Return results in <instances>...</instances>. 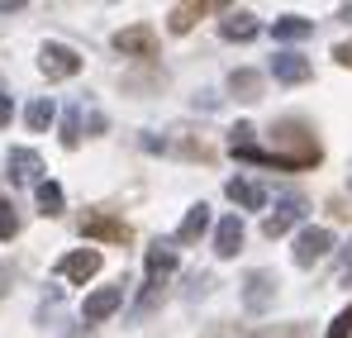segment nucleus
Masks as SVG:
<instances>
[{
  "mask_svg": "<svg viewBox=\"0 0 352 338\" xmlns=\"http://www.w3.org/2000/svg\"><path fill=\"white\" fill-rule=\"evenodd\" d=\"M272 143L276 148H257V129L252 124H238L229 129V153L243 162H257V167H276V171H305L319 162V143L314 134L300 124V119H281L272 129Z\"/></svg>",
  "mask_w": 352,
  "mask_h": 338,
  "instance_id": "nucleus-1",
  "label": "nucleus"
},
{
  "mask_svg": "<svg viewBox=\"0 0 352 338\" xmlns=\"http://www.w3.org/2000/svg\"><path fill=\"white\" fill-rule=\"evenodd\" d=\"M276 272H248V282H243V310L248 315H267L272 305H276Z\"/></svg>",
  "mask_w": 352,
  "mask_h": 338,
  "instance_id": "nucleus-2",
  "label": "nucleus"
},
{
  "mask_svg": "<svg viewBox=\"0 0 352 338\" xmlns=\"http://www.w3.org/2000/svg\"><path fill=\"white\" fill-rule=\"evenodd\" d=\"M38 72H43L48 81H67V76L81 72V53L67 48V43H43V48H38Z\"/></svg>",
  "mask_w": 352,
  "mask_h": 338,
  "instance_id": "nucleus-3",
  "label": "nucleus"
},
{
  "mask_svg": "<svg viewBox=\"0 0 352 338\" xmlns=\"http://www.w3.org/2000/svg\"><path fill=\"white\" fill-rule=\"evenodd\" d=\"M81 233L86 238H100V243H129L133 238V229L115 220V215H100V210H91V215H81Z\"/></svg>",
  "mask_w": 352,
  "mask_h": 338,
  "instance_id": "nucleus-4",
  "label": "nucleus"
},
{
  "mask_svg": "<svg viewBox=\"0 0 352 338\" xmlns=\"http://www.w3.org/2000/svg\"><path fill=\"white\" fill-rule=\"evenodd\" d=\"M329 248H333V233L329 229H300V238H295V267H314L319 257H329Z\"/></svg>",
  "mask_w": 352,
  "mask_h": 338,
  "instance_id": "nucleus-5",
  "label": "nucleus"
},
{
  "mask_svg": "<svg viewBox=\"0 0 352 338\" xmlns=\"http://www.w3.org/2000/svg\"><path fill=\"white\" fill-rule=\"evenodd\" d=\"M5 176L14 181V186H38L43 181V158L34 153V148H10V158H5Z\"/></svg>",
  "mask_w": 352,
  "mask_h": 338,
  "instance_id": "nucleus-6",
  "label": "nucleus"
},
{
  "mask_svg": "<svg viewBox=\"0 0 352 338\" xmlns=\"http://www.w3.org/2000/svg\"><path fill=\"white\" fill-rule=\"evenodd\" d=\"M115 53L124 57H157V34L148 24H129L115 34Z\"/></svg>",
  "mask_w": 352,
  "mask_h": 338,
  "instance_id": "nucleus-7",
  "label": "nucleus"
},
{
  "mask_svg": "<svg viewBox=\"0 0 352 338\" xmlns=\"http://www.w3.org/2000/svg\"><path fill=\"white\" fill-rule=\"evenodd\" d=\"M96 272H100V253L96 248H76V253H67L58 262V277H67V282H76V286H86Z\"/></svg>",
  "mask_w": 352,
  "mask_h": 338,
  "instance_id": "nucleus-8",
  "label": "nucleus"
},
{
  "mask_svg": "<svg viewBox=\"0 0 352 338\" xmlns=\"http://www.w3.org/2000/svg\"><path fill=\"white\" fill-rule=\"evenodd\" d=\"M272 76H276V81H286V86H300V81H309V76H314V62H309V57H300L295 48H281V53L272 57Z\"/></svg>",
  "mask_w": 352,
  "mask_h": 338,
  "instance_id": "nucleus-9",
  "label": "nucleus"
},
{
  "mask_svg": "<svg viewBox=\"0 0 352 338\" xmlns=\"http://www.w3.org/2000/svg\"><path fill=\"white\" fill-rule=\"evenodd\" d=\"M300 220H305V200H300V196H286V200L262 220V233H267V238H281V233H291Z\"/></svg>",
  "mask_w": 352,
  "mask_h": 338,
  "instance_id": "nucleus-10",
  "label": "nucleus"
},
{
  "mask_svg": "<svg viewBox=\"0 0 352 338\" xmlns=\"http://www.w3.org/2000/svg\"><path fill=\"white\" fill-rule=\"evenodd\" d=\"M119 305H124V286H100V291H91L86 295V305H81V315H86V324H100V319H110Z\"/></svg>",
  "mask_w": 352,
  "mask_h": 338,
  "instance_id": "nucleus-11",
  "label": "nucleus"
},
{
  "mask_svg": "<svg viewBox=\"0 0 352 338\" xmlns=\"http://www.w3.org/2000/svg\"><path fill=\"white\" fill-rule=\"evenodd\" d=\"M238 248H243V220L238 215H224L219 229H214V253L219 257H238Z\"/></svg>",
  "mask_w": 352,
  "mask_h": 338,
  "instance_id": "nucleus-12",
  "label": "nucleus"
},
{
  "mask_svg": "<svg viewBox=\"0 0 352 338\" xmlns=\"http://www.w3.org/2000/svg\"><path fill=\"white\" fill-rule=\"evenodd\" d=\"M205 229H210V205L200 200V205L186 210V220H181V229H176V243H200Z\"/></svg>",
  "mask_w": 352,
  "mask_h": 338,
  "instance_id": "nucleus-13",
  "label": "nucleus"
},
{
  "mask_svg": "<svg viewBox=\"0 0 352 338\" xmlns=\"http://www.w3.org/2000/svg\"><path fill=\"white\" fill-rule=\"evenodd\" d=\"M224 191H229V200H234V205H243V210H262V205H267V191H262L257 181H243V176H234Z\"/></svg>",
  "mask_w": 352,
  "mask_h": 338,
  "instance_id": "nucleus-14",
  "label": "nucleus"
},
{
  "mask_svg": "<svg viewBox=\"0 0 352 338\" xmlns=\"http://www.w3.org/2000/svg\"><path fill=\"white\" fill-rule=\"evenodd\" d=\"M219 34H224L229 43H248V39H257V19H252L248 10H229V19L219 24Z\"/></svg>",
  "mask_w": 352,
  "mask_h": 338,
  "instance_id": "nucleus-15",
  "label": "nucleus"
},
{
  "mask_svg": "<svg viewBox=\"0 0 352 338\" xmlns=\"http://www.w3.org/2000/svg\"><path fill=\"white\" fill-rule=\"evenodd\" d=\"M172 272H176V248L153 243V248H148V286H157L162 277H172Z\"/></svg>",
  "mask_w": 352,
  "mask_h": 338,
  "instance_id": "nucleus-16",
  "label": "nucleus"
},
{
  "mask_svg": "<svg viewBox=\"0 0 352 338\" xmlns=\"http://www.w3.org/2000/svg\"><path fill=\"white\" fill-rule=\"evenodd\" d=\"M272 34H276V43H300V39H309V34H314V24H309V19H300V14H281V19L272 24Z\"/></svg>",
  "mask_w": 352,
  "mask_h": 338,
  "instance_id": "nucleus-17",
  "label": "nucleus"
},
{
  "mask_svg": "<svg viewBox=\"0 0 352 338\" xmlns=\"http://www.w3.org/2000/svg\"><path fill=\"white\" fill-rule=\"evenodd\" d=\"M229 91H234L238 101H262V76L248 72V67H238L234 76H229Z\"/></svg>",
  "mask_w": 352,
  "mask_h": 338,
  "instance_id": "nucleus-18",
  "label": "nucleus"
},
{
  "mask_svg": "<svg viewBox=\"0 0 352 338\" xmlns=\"http://www.w3.org/2000/svg\"><path fill=\"white\" fill-rule=\"evenodd\" d=\"M53 119H58V105H53V101H34V105L24 110V124H29L34 134H43V129H48Z\"/></svg>",
  "mask_w": 352,
  "mask_h": 338,
  "instance_id": "nucleus-19",
  "label": "nucleus"
},
{
  "mask_svg": "<svg viewBox=\"0 0 352 338\" xmlns=\"http://www.w3.org/2000/svg\"><path fill=\"white\" fill-rule=\"evenodd\" d=\"M205 10H210V5H176L172 19H167V24H172V34H190V29H195V19H200Z\"/></svg>",
  "mask_w": 352,
  "mask_h": 338,
  "instance_id": "nucleus-20",
  "label": "nucleus"
},
{
  "mask_svg": "<svg viewBox=\"0 0 352 338\" xmlns=\"http://www.w3.org/2000/svg\"><path fill=\"white\" fill-rule=\"evenodd\" d=\"M62 200H67V196H62L58 181H38V210H43L48 220H53V215H62Z\"/></svg>",
  "mask_w": 352,
  "mask_h": 338,
  "instance_id": "nucleus-21",
  "label": "nucleus"
},
{
  "mask_svg": "<svg viewBox=\"0 0 352 338\" xmlns=\"http://www.w3.org/2000/svg\"><path fill=\"white\" fill-rule=\"evenodd\" d=\"M62 143H67V148H76V143H81V110H67V114H62Z\"/></svg>",
  "mask_w": 352,
  "mask_h": 338,
  "instance_id": "nucleus-22",
  "label": "nucleus"
},
{
  "mask_svg": "<svg viewBox=\"0 0 352 338\" xmlns=\"http://www.w3.org/2000/svg\"><path fill=\"white\" fill-rule=\"evenodd\" d=\"M19 233V215H14V205L0 196V238H14Z\"/></svg>",
  "mask_w": 352,
  "mask_h": 338,
  "instance_id": "nucleus-23",
  "label": "nucleus"
},
{
  "mask_svg": "<svg viewBox=\"0 0 352 338\" xmlns=\"http://www.w3.org/2000/svg\"><path fill=\"white\" fill-rule=\"evenodd\" d=\"M329 338H352V305L333 319V324H329Z\"/></svg>",
  "mask_w": 352,
  "mask_h": 338,
  "instance_id": "nucleus-24",
  "label": "nucleus"
},
{
  "mask_svg": "<svg viewBox=\"0 0 352 338\" xmlns=\"http://www.w3.org/2000/svg\"><path fill=\"white\" fill-rule=\"evenodd\" d=\"M338 282H343V286H352V243L343 248V262H338Z\"/></svg>",
  "mask_w": 352,
  "mask_h": 338,
  "instance_id": "nucleus-25",
  "label": "nucleus"
},
{
  "mask_svg": "<svg viewBox=\"0 0 352 338\" xmlns=\"http://www.w3.org/2000/svg\"><path fill=\"white\" fill-rule=\"evenodd\" d=\"M333 57H338L343 67H352V39H348V43H338V48H333Z\"/></svg>",
  "mask_w": 352,
  "mask_h": 338,
  "instance_id": "nucleus-26",
  "label": "nucleus"
},
{
  "mask_svg": "<svg viewBox=\"0 0 352 338\" xmlns=\"http://www.w3.org/2000/svg\"><path fill=\"white\" fill-rule=\"evenodd\" d=\"M10 114H14V105H10V96H0V129L10 124Z\"/></svg>",
  "mask_w": 352,
  "mask_h": 338,
  "instance_id": "nucleus-27",
  "label": "nucleus"
},
{
  "mask_svg": "<svg viewBox=\"0 0 352 338\" xmlns=\"http://www.w3.org/2000/svg\"><path fill=\"white\" fill-rule=\"evenodd\" d=\"M19 10H24L19 0H0V14H19Z\"/></svg>",
  "mask_w": 352,
  "mask_h": 338,
  "instance_id": "nucleus-28",
  "label": "nucleus"
},
{
  "mask_svg": "<svg viewBox=\"0 0 352 338\" xmlns=\"http://www.w3.org/2000/svg\"><path fill=\"white\" fill-rule=\"evenodd\" d=\"M338 19H348V24H352V5H343V10H338Z\"/></svg>",
  "mask_w": 352,
  "mask_h": 338,
  "instance_id": "nucleus-29",
  "label": "nucleus"
},
{
  "mask_svg": "<svg viewBox=\"0 0 352 338\" xmlns=\"http://www.w3.org/2000/svg\"><path fill=\"white\" fill-rule=\"evenodd\" d=\"M5 291H10V286H5V272H0V295H5Z\"/></svg>",
  "mask_w": 352,
  "mask_h": 338,
  "instance_id": "nucleus-30",
  "label": "nucleus"
}]
</instances>
